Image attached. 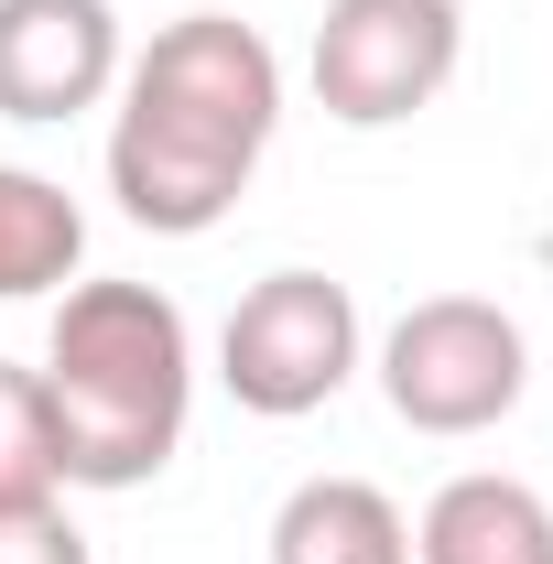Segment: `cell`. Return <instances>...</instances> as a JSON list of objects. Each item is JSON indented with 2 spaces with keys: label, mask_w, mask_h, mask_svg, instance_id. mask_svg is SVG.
Returning <instances> with one entry per match:
<instances>
[{
  "label": "cell",
  "mask_w": 553,
  "mask_h": 564,
  "mask_svg": "<svg viewBox=\"0 0 553 564\" xmlns=\"http://www.w3.org/2000/svg\"><path fill=\"white\" fill-rule=\"evenodd\" d=\"M272 564H413V521L369 478H304L272 510Z\"/></svg>",
  "instance_id": "cell-8"
},
{
  "label": "cell",
  "mask_w": 553,
  "mask_h": 564,
  "mask_svg": "<svg viewBox=\"0 0 553 564\" xmlns=\"http://www.w3.org/2000/svg\"><path fill=\"white\" fill-rule=\"evenodd\" d=\"M44 402H55V445H66V489L163 478L185 445V402H196L185 304L152 282H76L55 304Z\"/></svg>",
  "instance_id": "cell-2"
},
{
  "label": "cell",
  "mask_w": 553,
  "mask_h": 564,
  "mask_svg": "<svg viewBox=\"0 0 553 564\" xmlns=\"http://www.w3.org/2000/svg\"><path fill=\"white\" fill-rule=\"evenodd\" d=\"M347 369H358V304H347V282H326V272L250 282L239 315H228V337H217L228 402L261 413V423L326 413V402L347 391Z\"/></svg>",
  "instance_id": "cell-3"
},
{
  "label": "cell",
  "mask_w": 553,
  "mask_h": 564,
  "mask_svg": "<svg viewBox=\"0 0 553 564\" xmlns=\"http://www.w3.org/2000/svg\"><path fill=\"white\" fill-rule=\"evenodd\" d=\"M120 87L109 0H0V120H76Z\"/></svg>",
  "instance_id": "cell-6"
},
{
  "label": "cell",
  "mask_w": 553,
  "mask_h": 564,
  "mask_svg": "<svg viewBox=\"0 0 553 564\" xmlns=\"http://www.w3.org/2000/svg\"><path fill=\"white\" fill-rule=\"evenodd\" d=\"M467 55L456 0H326L315 22V98L347 131H391L445 98V76Z\"/></svg>",
  "instance_id": "cell-5"
},
{
  "label": "cell",
  "mask_w": 553,
  "mask_h": 564,
  "mask_svg": "<svg viewBox=\"0 0 553 564\" xmlns=\"http://www.w3.org/2000/svg\"><path fill=\"white\" fill-rule=\"evenodd\" d=\"M282 120V55L228 22V11H185L141 44L120 76V131H109V196L152 239H196L250 196L261 152Z\"/></svg>",
  "instance_id": "cell-1"
},
{
  "label": "cell",
  "mask_w": 553,
  "mask_h": 564,
  "mask_svg": "<svg viewBox=\"0 0 553 564\" xmlns=\"http://www.w3.org/2000/svg\"><path fill=\"white\" fill-rule=\"evenodd\" d=\"M76 261H87V217H76V196L55 185V174L0 163V304L76 282Z\"/></svg>",
  "instance_id": "cell-9"
},
{
  "label": "cell",
  "mask_w": 553,
  "mask_h": 564,
  "mask_svg": "<svg viewBox=\"0 0 553 564\" xmlns=\"http://www.w3.org/2000/svg\"><path fill=\"white\" fill-rule=\"evenodd\" d=\"M413 564H553V510L521 478H445L413 521Z\"/></svg>",
  "instance_id": "cell-7"
},
{
  "label": "cell",
  "mask_w": 553,
  "mask_h": 564,
  "mask_svg": "<svg viewBox=\"0 0 553 564\" xmlns=\"http://www.w3.org/2000/svg\"><path fill=\"white\" fill-rule=\"evenodd\" d=\"M0 564H87V532L55 499L44 510H0Z\"/></svg>",
  "instance_id": "cell-11"
},
{
  "label": "cell",
  "mask_w": 553,
  "mask_h": 564,
  "mask_svg": "<svg viewBox=\"0 0 553 564\" xmlns=\"http://www.w3.org/2000/svg\"><path fill=\"white\" fill-rule=\"evenodd\" d=\"M55 489H66V445H55L44 369H11L0 358V510H44Z\"/></svg>",
  "instance_id": "cell-10"
},
{
  "label": "cell",
  "mask_w": 553,
  "mask_h": 564,
  "mask_svg": "<svg viewBox=\"0 0 553 564\" xmlns=\"http://www.w3.org/2000/svg\"><path fill=\"white\" fill-rule=\"evenodd\" d=\"M521 380H532V348L488 293H434L380 337V391L413 434H488L521 402Z\"/></svg>",
  "instance_id": "cell-4"
}]
</instances>
